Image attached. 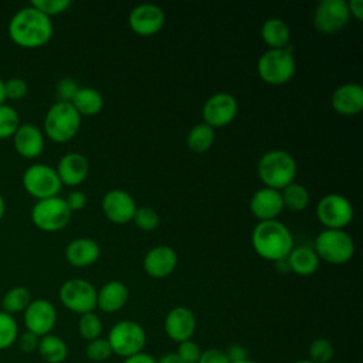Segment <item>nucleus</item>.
Masks as SVG:
<instances>
[{"mask_svg":"<svg viewBox=\"0 0 363 363\" xmlns=\"http://www.w3.org/2000/svg\"><path fill=\"white\" fill-rule=\"evenodd\" d=\"M163 24L164 13L156 4L143 3L133 7L129 13V27L138 35H153L162 30Z\"/></svg>","mask_w":363,"mask_h":363,"instance_id":"obj_15","label":"nucleus"},{"mask_svg":"<svg viewBox=\"0 0 363 363\" xmlns=\"http://www.w3.org/2000/svg\"><path fill=\"white\" fill-rule=\"evenodd\" d=\"M296 160L285 150L275 149L261 156L257 164V173L265 187L281 191L284 187L295 182Z\"/></svg>","mask_w":363,"mask_h":363,"instance_id":"obj_3","label":"nucleus"},{"mask_svg":"<svg viewBox=\"0 0 363 363\" xmlns=\"http://www.w3.org/2000/svg\"><path fill=\"white\" fill-rule=\"evenodd\" d=\"M296 62L292 47L265 51L257 61V72L262 81L271 85L286 84L295 74Z\"/></svg>","mask_w":363,"mask_h":363,"instance_id":"obj_5","label":"nucleus"},{"mask_svg":"<svg viewBox=\"0 0 363 363\" xmlns=\"http://www.w3.org/2000/svg\"><path fill=\"white\" fill-rule=\"evenodd\" d=\"M20 126V118L17 111L6 104L0 105V139L13 138Z\"/></svg>","mask_w":363,"mask_h":363,"instance_id":"obj_35","label":"nucleus"},{"mask_svg":"<svg viewBox=\"0 0 363 363\" xmlns=\"http://www.w3.org/2000/svg\"><path fill=\"white\" fill-rule=\"evenodd\" d=\"M81 128V115L71 102H55L44 118V133L57 143L71 140Z\"/></svg>","mask_w":363,"mask_h":363,"instance_id":"obj_4","label":"nucleus"},{"mask_svg":"<svg viewBox=\"0 0 363 363\" xmlns=\"http://www.w3.org/2000/svg\"><path fill=\"white\" fill-rule=\"evenodd\" d=\"M157 363H183V360L177 356L176 352H169V353H164L159 360Z\"/></svg>","mask_w":363,"mask_h":363,"instance_id":"obj_48","label":"nucleus"},{"mask_svg":"<svg viewBox=\"0 0 363 363\" xmlns=\"http://www.w3.org/2000/svg\"><path fill=\"white\" fill-rule=\"evenodd\" d=\"M261 38L269 47V50L285 48L291 38L288 24L277 17H271L264 21L261 27Z\"/></svg>","mask_w":363,"mask_h":363,"instance_id":"obj_26","label":"nucleus"},{"mask_svg":"<svg viewBox=\"0 0 363 363\" xmlns=\"http://www.w3.org/2000/svg\"><path fill=\"white\" fill-rule=\"evenodd\" d=\"M31 301V294L26 286H14L3 295L0 301V308L9 315H14L24 312Z\"/></svg>","mask_w":363,"mask_h":363,"instance_id":"obj_29","label":"nucleus"},{"mask_svg":"<svg viewBox=\"0 0 363 363\" xmlns=\"http://www.w3.org/2000/svg\"><path fill=\"white\" fill-rule=\"evenodd\" d=\"M197 363H230L224 350L210 347L201 352V356Z\"/></svg>","mask_w":363,"mask_h":363,"instance_id":"obj_43","label":"nucleus"},{"mask_svg":"<svg viewBox=\"0 0 363 363\" xmlns=\"http://www.w3.org/2000/svg\"><path fill=\"white\" fill-rule=\"evenodd\" d=\"M101 255V248L98 242L88 237H81L72 240L65 248L67 261L78 268L92 265Z\"/></svg>","mask_w":363,"mask_h":363,"instance_id":"obj_23","label":"nucleus"},{"mask_svg":"<svg viewBox=\"0 0 363 363\" xmlns=\"http://www.w3.org/2000/svg\"><path fill=\"white\" fill-rule=\"evenodd\" d=\"M55 172L61 184L78 186L86 179L89 173V163L84 155L71 152L60 159Z\"/></svg>","mask_w":363,"mask_h":363,"instance_id":"obj_22","label":"nucleus"},{"mask_svg":"<svg viewBox=\"0 0 363 363\" xmlns=\"http://www.w3.org/2000/svg\"><path fill=\"white\" fill-rule=\"evenodd\" d=\"M201 347L194 340H186L179 343L177 346V356L183 360V363H197L201 356Z\"/></svg>","mask_w":363,"mask_h":363,"instance_id":"obj_40","label":"nucleus"},{"mask_svg":"<svg viewBox=\"0 0 363 363\" xmlns=\"http://www.w3.org/2000/svg\"><path fill=\"white\" fill-rule=\"evenodd\" d=\"M78 89H79V86L72 78L60 79L57 84V88H55L58 102H71Z\"/></svg>","mask_w":363,"mask_h":363,"instance_id":"obj_41","label":"nucleus"},{"mask_svg":"<svg viewBox=\"0 0 363 363\" xmlns=\"http://www.w3.org/2000/svg\"><path fill=\"white\" fill-rule=\"evenodd\" d=\"M281 197L284 207L289 208L291 211H302L309 204V191L303 184L291 183L281 190Z\"/></svg>","mask_w":363,"mask_h":363,"instance_id":"obj_30","label":"nucleus"},{"mask_svg":"<svg viewBox=\"0 0 363 363\" xmlns=\"http://www.w3.org/2000/svg\"><path fill=\"white\" fill-rule=\"evenodd\" d=\"M11 41L21 48H38L52 37L51 18L31 4L20 9L7 27Z\"/></svg>","mask_w":363,"mask_h":363,"instance_id":"obj_1","label":"nucleus"},{"mask_svg":"<svg viewBox=\"0 0 363 363\" xmlns=\"http://www.w3.org/2000/svg\"><path fill=\"white\" fill-rule=\"evenodd\" d=\"M18 337V325L13 315L0 311V350L11 347Z\"/></svg>","mask_w":363,"mask_h":363,"instance_id":"obj_32","label":"nucleus"},{"mask_svg":"<svg viewBox=\"0 0 363 363\" xmlns=\"http://www.w3.org/2000/svg\"><path fill=\"white\" fill-rule=\"evenodd\" d=\"M71 105L81 116H94L102 111L104 98L99 91L89 86H84L77 91L71 101Z\"/></svg>","mask_w":363,"mask_h":363,"instance_id":"obj_27","label":"nucleus"},{"mask_svg":"<svg viewBox=\"0 0 363 363\" xmlns=\"http://www.w3.org/2000/svg\"><path fill=\"white\" fill-rule=\"evenodd\" d=\"M349 17L347 1L322 0L313 11V26L323 34H333L346 27Z\"/></svg>","mask_w":363,"mask_h":363,"instance_id":"obj_12","label":"nucleus"},{"mask_svg":"<svg viewBox=\"0 0 363 363\" xmlns=\"http://www.w3.org/2000/svg\"><path fill=\"white\" fill-rule=\"evenodd\" d=\"M332 108L343 116H353L363 109V88L359 84L347 82L339 85L330 96Z\"/></svg>","mask_w":363,"mask_h":363,"instance_id":"obj_20","label":"nucleus"},{"mask_svg":"<svg viewBox=\"0 0 363 363\" xmlns=\"http://www.w3.org/2000/svg\"><path fill=\"white\" fill-rule=\"evenodd\" d=\"M286 262L291 272H295L301 277H309L315 274L319 268V258L313 248L296 247L286 257Z\"/></svg>","mask_w":363,"mask_h":363,"instance_id":"obj_25","label":"nucleus"},{"mask_svg":"<svg viewBox=\"0 0 363 363\" xmlns=\"http://www.w3.org/2000/svg\"><path fill=\"white\" fill-rule=\"evenodd\" d=\"M28 91V86H27V82L20 78V77H13V78H9L7 81H4V95H6V99H21L26 96Z\"/></svg>","mask_w":363,"mask_h":363,"instance_id":"obj_39","label":"nucleus"},{"mask_svg":"<svg viewBox=\"0 0 363 363\" xmlns=\"http://www.w3.org/2000/svg\"><path fill=\"white\" fill-rule=\"evenodd\" d=\"M6 95H4V81L0 78V105L4 104Z\"/></svg>","mask_w":363,"mask_h":363,"instance_id":"obj_49","label":"nucleus"},{"mask_svg":"<svg viewBox=\"0 0 363 363\" xmlns=\"http://www.w3.org/2000/svg\"><path fill=\"white\" fill-rule=\"evenodd\" d=\"M4 213H6V201H4V197L0 193V220L3 218Z\"/></svg>","mask_w":363,"mask_h":363,"instance_id":"obj_50","label":"nucleus"},{"mask_svg":"<svg viewBox=\"0 0 363 363\" xmlns=\"http://www.w3.org/2000/svg\"><path fill=\"white\" fill-rule=\"evenodd\" d=\"M313 251L319 259L333 265H342L353 258L354 241L343 230L325 228L315 238Z\"/></svg>","mask_w":363,"mask_h":363,"instance_id":"obj_6","label":"nucleus"},{"mask_svg":"<svg viewBox=\"0 0 363 363\" xmlns=\"http://www.w3.org/2000/svg\"><path fill=\"white\" fill-rule=\"evenodd\" d=\"M72 211L68 208L65 199L55 196L37 200L31 208V221L45 233H55L68 225Z\"/></svg>","mask_w":363,"mask_h":363,"instance_id":"obj_8","label":"nucleus"},{"mask_svg":"<svg viewBox=\"0 0 363 363\" xmlns=\"http://www.w3.org/2000/svg\"><path fill=\"white\" fill-rule=\"evenodd\" d=\"M24 326L38 337L51 333L57 323L55 306L47 299H34L23 312Z\"/></svg>","mask_w":363,"mask_h":363,"instance_id":"obj_14","label":"nucleus"},{"mask_svg":"<svg viewBox=\"0 0 363 363\" xmlns=\"http://www.w3.org/2000/svg\"><path fill=\"white\" fill-rule=\"evenodd\" d=\"M294 363H312L309 359H299V360H295Z\"/></svg>","mask_w":363,"mask_h":363,"instance_id":"obj_51","label":"nucleus"},{"mask_svg":"<svg viewBox=\"0 0 363 363\" xmlns=\"http://www.w3.org/2000/svg\"><path fill=\"white\" fill-rule=\"evenodd\" d=\"M316 217L326 228L342 230L352 221L353 207L346 197L337 193H329L319 200Z\"/></svg>","mask_w":363,"mask_h":363,"instance_id":"obj_11","label":"nucleus"},{"mask_svg":"<svg viewBox=\"0 0 363 363\" xmlns=\"http://www.w3.org/2000/svg\"><path fill=\"white\" fill-rule=\"evenodd\" d=\"M37 350L47 363H62L68 356V346L64 339L52 333L40 337Z\"/></svg>","mask_w":363,"mask_h":363,"instance_id":"obj_28","label":"nucleus"},{"mask_svg":"<svg viewBox=\"0 0 363 363\" xmlns=\"http://www.w3.org/2000/svg\"><path fill=\"white\" fill-rule=\"evenodd\" d=\"M101 206L106 218L115 224H125L132 221L136 211V203L133 197L121 189L106 191Z\"/></svg>","mask_w":363,"mask_h":363,"instance_id":"obj_17","label":"nucleus"},{"mask_svg":"<svg viewBox=\"0 0 363 363\" xmlns=\"http://www.w3.org/2000/svg\"><path fill=\"white\" fill-rule=\"evenodd\" d=\"M213 143H214V129L206 125L204 122L193 126L187 135V146L193 152H197V153L207 152Z\"/></svg>","mask_w":363,"mask_h":363,"instance_id":"obj_31","label":"nucleus"},{"mask_svg":"<svg viewBox=\"0 0 363 363\" xmlns=\"http://www.w3.org/2000/svg\"><path fill=\"white\" fill-rule=\"evenodd\" d=\"M330 363H345V362H330Z\"/></svg>","mask_w":363,"mask_h":363,"instance_id":"obj_53","label":"nucleus"},{"mask_svg":"<svg viewBox=\"0 0 363 363\" xmlns=\"http://www.w3.org/2000/svg\"><path fill=\"white\" fill-rule=\"evenodd\" d=\"M67 201V206L71 211H78V210H82L86 204V196L84 191H79V190H75V191H71L68 194V197L65 199Z\"/></svg>","mask_w":363,"mask_h":363,"instance_id":"obj_45","label":"nucleus"},{"mask_svg":"<svg viewBox=\"0 0 363 363\" xmlns=\"http://www.w3.org/2000/svg\"><path fill=\"white\" fill-rule=\"evenodd\" d=\"M129 298L128 286L121 281H109L96 291V308L105 313L121 311Z\"/></svg>","mask_w":363,"mask_h":363,"instance_id":"obj_24","label":"nucleus"},{"mask_svg":"<svg viewBox=\"0 0 363 363\" xmlns=\"http://www.w3.org/2000/svg\"><path fill=\"white\" fill-rule=\"evenodd\" d=\"M177 265V254L169 245H156L150 248L143 258V269L152 278L169 277Z\"/></svg>","mask_w":363,"mask_h":363,"instance_id":"obj_18","label":"nucleus"},{"mask_svg":"<svg viewBox=\"0 0 363 363\" xmlns=\"http://www.w3.org/2000/svg\"><path fill=\"white\" fill-rule=\"evenodd\" d=\"M60 301L68 311L74 313L84 315L94 312L96 308V289L86 279L72 278L61 285Z\"/></svg>","mask_w":363,"mask_h":363,"instance_id":"obj_10","label":"nucleus"},{"mask_svg":"<svg viewBox=\"0 0 363 363\" xmlns=\"http://www.w3.org/2000/svg\"><path fill=\"white\" fill-rule=\"evenodd\" d=\"M224 353L228 359L230 363H235V362H241V360H245V359H250L248 357V350L245 346L240 345V343H231L228 345L225 349H224Z\"/></svg>","mask_w":363,"mask_h":363,"instance_id":"obj_44","label":"nucleus"},{"mask_svg":"<svg viewBox=\"0 0 363 363\" xmlns=\"http://www.w3.org/2000/svg\"><path fill=\"white\" fill-rule=\"evenodd\" d=\"M13 146L24 159H34L44 150V133L34 123H20L13 135Z\"/></svg>","mask_w":363,"mask_h":363,"instance_id":"obj_21","label":"nucleus"},{"mask_svg":"<svg viewBox=\"0 0 363 363\" xmlns=\"http://www.w3.org/2000/svg\"><path fill=\"white\" fill-rule=\"evenodd\" d=\"M78 332H79L81 337L88 342L101 337V333H102L101 318L94 312L81 315L79 320H78Z\"/></svg>","mask_w":363,"mask_h":363,"instance_id":"obj_34","label":"nucleus"},{"mask_svg":"<svg viewBox=\"0 0 363 363\" xmlns=\"http://www.w3.org/2000/svg\"><path fill=\"white\" fill-rule=\"evenodd\" d=\"M235 363H257V362H254V360H251V359H245V360H241V362H235Z\"/></svg>","mask_w":363,"mask_h":363,"instance_id":"obj_52","label":"nucleus"},{"mask_svg":"<svg viewBox=\"0 0 363 363\" xmlns=\"http://www.w3.org/2000/svg\"><path fill=\"white\" fill-rule=\"evenodd\" d=\"M335 354L333 345L326 337H316L308 347V356L312 363H330Z\"/></svg>","mask_w":363,"mask_h":363,"instance_id":"obj_33","label":"nucleus"},{"mask_svg":"<svg viewBox=\"0 0 363 363\" xmlns=\"http://www.w3.org/2000/svg\"><path fill=\"white\" fill-rule=\"evenodd\" d=\"M85 354L91 362H106L108 359H111L112 349L108 343V340L105 337H98L94 340H89L85 346Z\"/></svg>","mask_w":363,"mask_h":363,"instance_id":"obj_36","label":"nucleus"},{"mask_svg":"<svg viewBox=\"0 0 363 363\" xmlns=\"http://www.w3.org/2000/svg\"><path fill=\"white\" fill-rule=\"evenodd\" d=\"M38 342H40V337L37 335L28 332V330H26L24 333H21L17 337V345H18L20 350H23L26 353H31V352L37 350Z\"/></svg>","mask_w":363,"mask_h":363,"instance_id":"obj_42","label":"nucleus"},{"mask_svg":"<svg viewBox=\"0 0 363 363\" xmlns=\"http://www.w3.org/2000/svg\"><path fill=\"white\" fill-rule=\"evenodd\" d=\"M112 353L119 357H130L133 354L142 353L146 346V332L135 320H119L116 322L108 333L106 337Z\"/></svg>","mask_w":363,"mask_h":363,"instance_id":"obj_7","label":"nucleus"},{"mask_svg":"<svg viewBox=\"0 0 363 363\" xmlns=\"http://www.w3.org/2000/svg\"><path fill=\"white\" fill-rule=\"evenodd\" d=\"M31 6L51 18V16L61 14L67 9H69L71 1L69 0H33Z\"/></svg>","mask_w":363,"mask_h":363,"instance_id":"obj_38","label":"nucleus"},{"mask_svg":"<svg viewBox=\"0 0 363 363\" xmlns=\"http://www.w3.org/2000/svg\"><path fill=\"white\" fill-rule=\"evenodd\" d=\"M349 14L353 16L356 20H363V1L362 0H350L347 1Z\"/></svg>","mask_w":363,"mask_h":363,"instance_id":"obj_47","label":"nucleus"},{"mask_svg":"<svg viewBox=\"0 0 363 363\" xmlns=\"http://www.w3.org/2000/svg\"><path fill=\"white\" fill-rule=\"evenodd\" d=\"M251 242L261 258L275 262L285 259L294 248L291 231L278 220L259 221L252 230Z\"/></svg>","mask_w":363,"mask_h":363,"instance_id":"obj_2","label":"nucleus"},{"mask_svg":"<svg viewBox=\"0 0 363 363\" xmlns=\"http://www.w3.org/2000/svg\"><path fill=\"white\" fill-rule=\"evenodd\" d=\"M238 112L237 99L227 92L211 95L203 105V119L210 128H224L234 121Z\"/></svg>","mask_w":363,"mask_h":363,"instance_id":"obj_13","label":"nucleus"},{"mask_svg":"<svg viewBox=\"0 0 363 363\" xmlns=\"http://www.w3.org/2000/svg\"><path fill=\"white\" fill-rule=\"evenodd\" d=\"M132 221L143 231H153L159 225V214L152 207H136Z\"/></svg>","mask_w":363,"mask_h":363,"instance_id":"obj_37","label":"nucleus"},{"mask_svg":"<svg viewBox=\"0 0 363 363\" xmlns=\"http://www.w3.org/2000/svg\"><path fill=\"white\" fill-rule=\"evenodd\" d=\"M250 210L259 221L277 220L284 210L281 191L269 187L258 189L250 199Z\"/></svg>","mask_w":363,"mask_h":363,"instance_id":"obj_19","label":"nucleus"},{"mask_svg":"<svg viewBox=\"0 0 363 363\" xmlns=\"http://www.w3.org/2000/svg\"><path fill=\"white\" fill-rule=\"evenodd\" d=\"M24 190L37 200L58 196L62 184L54 167L44 163H34L23 173Z\"/></svg>","mask_w":363,"mask_h":363,"instance_id":"obj_9","label":"nucleus"},{"mask_svg":"<svg viewBox=\"0 0 363 363\" xmlns=\"http://www.w3.org/2000/svg\"><path fill=\"white\" fill-rule=\"evenodd\" d=\"M122 363H157V359L153 357L149 353L142 352V353H138V354H133L130 357L123 359Z\"/></svg>","mask_w":363,"mask_h":363,"instance_id":"obj_46","label":"nucleus"},{"mask_svg":"<svg viewBox=\"0 0 363 363\" xmlns=\"http://www.w3.org/2000/svg\"><path fill=\"white\" fill-rule=\"evenodd\" d=\"M196 316L187 306H174L170 309L163 323L166 336L176 343L190 340L196 332Z\"/></svg>","mask_w":363,"mask_h":363,"instance_id":"obj_16","label":"nucleus"}]
</instances>
